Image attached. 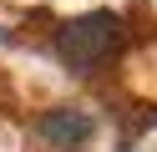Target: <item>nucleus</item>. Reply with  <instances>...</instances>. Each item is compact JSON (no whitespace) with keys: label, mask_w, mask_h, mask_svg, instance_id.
<instances>
[{"label":"nucleus","mask_w":157,"mask_h":152,"mask_svg":"<svg viewBox=\"0 0 157 152\" xmlns=\"http://www.w3.org/2000/svg\"><path fill=\"white\" fill-rule=\"evenodd\" d=\"M122 51V15L112 10H91V15H76L61 25L56 36V56L71 71H96Z\"/></svg>","instance_id":"f257e3e1"},{"label":"nucleus","mask_w":157,"mask_h":152,"mask_svg":"<svg viewBox=\"0 0 157 152\" xmlns=\"http://www.w3.org/2000/svg\"><path fill=\"white\" fill-rule=\"evenodd\" d=\"M41 137L56 147H81L91 137V117L86 111H46L41 117Z\"/></svg>","instance_id":"f03ea898"}]
</instances>
